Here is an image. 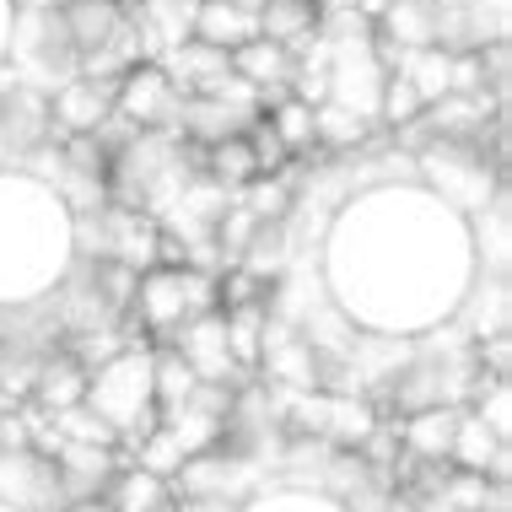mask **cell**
Segmentation results:
<instances>
[{
	"label": "cell",
	"instance_id": "1",
	"mask_svg": "<svg viewBox=\"0 0 512 512\" xmlns=\"http://www.w3.org/2000/svg\"><path fill=\"white\" fill-rule=\"evenodd\" d=\"M81 410L108 426L119 453H135L157 432V394H151V345H124L108 362L87 372V399Z\"/></svg>",
	"mask_w": 512,
	"mask_h": 512
},
{
	"label": "cell",
	"instance_id": "2",
	"mask_svg": "<svg viewBox=\"0 0 512 512\" xmlns=\"http://www.w3.org/2000/svg\"><path fill=\"white\" fill-rule=\"evenodd\" d=\"M221 308V286L216 275H205L195 265H157L141 275L135 302L124 313V340L130 345H168L184 324H195L200 313Z\"/></svg>",
	"mask_w": 512,
	"mask_h": 512
},
{
	"label": "cell",
	"instance_id": "3",
	"mask_svg": "<svg viewBox=\"0 0 512 512\" xmlns=\"http://www.w3.org/2000/svg\"><path fill=\"white\" fill-rule=\"evenodd\" d=\"M11 60H17V81H49L44 92H54L60 81L76 76V49L65 38V22L60 11H22L17 17V33H11Z\"/></svg>",
	"mask_w": 512,
	"mask_h": 512
},
{
	"label": "cell",
	"instance_id": "4",
	"mask_svg": "<svg viewBox=\"0 0 512 512\" xmlns=\"http://www.w3.org/2000/svg\"><path fill=\"white\" fill-rule=\"evenodd\" d=\"M178 114H184V98L162 76V65L141 60L135 71L119 76V87H114V119L119 124H130V130H178Z\"/></svg>",
	"mask_w": 512,
	"mask_h": 512
},
{
	"label": "cell",
	"instance_id": "5",
	"mask_svg": "<svg viewBox=\"0 0 512 512\" xmlns=\"http://www.w3.org/2000/svg\"><path fill=\"white\" fill-rule=\"evenodd\" d=\"M168 345H173L178 356H184V367L195 372V383H216V389H243L248 372L238 367V356H232V345H227V324H221V308L200 313L195 324H184Z\"/></svg>",
	"mask_w": 512,
	"mask_h": 512
},
{
	"label": "cell",
	"instance_id": "6",
	"mask_svg": "<svg viewBox=\"0 0 512 512\" xmlns=\"http://www.w3.org/2000/svg\"><path fill=\"white\" fill-rule=\"evenodd\" d=\"M49 464H54V480H60L65 507H81V502H103L108 480L124 469V453L103 448V442H54Z\"/></svg>",
	"mask_w": 512,
	"mask_h": 512
},
{
	"label": "cell",
	"instance_id": "7",
	"mask_svg": "<svg viewBox=\"0 0 512 512\" xmlns=\"http://www.w3.org/2000/svg\"><path fill=\"white\" fill-rule=\"evenodd\" d=\"M54 141L49 124V92L33 81L0 87V157H33Z\"/></svg>",
	"mask_w": 512,
	"mask_h": 512
},
{
	"label": "cell",
	"instance_id": "8",
	"mask_svg": "<svg viewBox=\"0 0 512 512\" xmlns=\"http://www.w3.org/2000/svg\"><path fill=\"white\" fill-rule=\"evenodd\" d=\"M114 87L119 81H92V76H71L49 92V124L54 141H76V135H98L114 119Z\"/></svg>",
	"mask_w": 512,
	"mask_h": 512
},
{
	"label": "cell",
	"instance_id": "9",
	"mask_svg": "<svg viewBox=\"0 0 512 512\" xmlns=\"http://www.w3.org/2000/svg\"><path fill=\"white\" fill-rule=\"evenodd\" d=\"M232 76L254 92L259 103H281L292 98V81H297V54L270 44V38H248L243 49H232Z\"/></svg>",
	"mask_w": 512,
	"mask_h": 512
},
{
	"label": "cell",
	"instance_id": "10",
	"mask_svg": "<svg viewBox=\"0 0 512 512\" xmlns=\"http://www.w3.org/2000/svg\"><path fill=\"white\" fill-rule=\"evenodd\" d=\"M60 22H65V38H71V49H76V71L87 60H98V54H108L124 38V27H130L119 0H71V6L60 11Z\"/></svg>",
	"mask_w": 512,
	"mask_h": 512
},
{
	"label": "cell",
	"instance_id": "11",
	"mask_svg": "<svg viewBox=\"0 0 512 512\" xmlns=\"http://www.w3.org/2000/svg\"><path fill=\"white\" fill-rule=\"evenodd\" d=\"M157 65L178 87V98H211V92H221L232 81V54L200 44V38H184V44L168 49Z\"/></svg>",
	"mask_w": 512,
	"mask_h": 512
},
{
	"label": "cell",
	"instance_id": "12",
	"mask_svg": "<svg viewBox=\"0 0 512 512\" xmlns=\"http://www.w3.org/2000/svg\"><path fill=\"white\" fill-rule=\"evenodd\" d=\"M459 415L464 405H432V410H415L399 415L394 432H399V459L405 464H448L453 453V432H459Z\"/></svg>",
	"mask_w": 512,
	"mask_h": 512
},
{
	"label": "cell",
	"instance_id": "13",
	"mask_svg": "<svg viewBox=\"0 0 512 512\" xmlns=\"http://www.w3.org/2000/svg\"><path fill=\"white\" fill-rule=\"evenodd\" d=\"M254 22H259V38H270V44H281L292 54H308L318 38H324L329 17L313 6V0H259Z\"/></svg>",
	"mask_w": 512,
	"mask_h": 512
},
{
	"label": "cell",
	"instance_id": "14",
	"mask_svg": "<svg viewBox=\"0 0 512 512\" xmlns=\"http://www.w3.org/2000/svg\"><path fill=\"white\" fill-rule=\"evenodd\" d=\"M27 399H33V405L44 410V415L81 410V399H87V367H81L76 356L65 351V345H54V351H44V362H38Z\"/></svg>",
	"mask_w": 512,
	"mask_h": 512
},
{
	"label": "cell",
	"instance_id": "15",
	"mask_svg": "<svg viewBox=\"0 0 512 512\" xmlns=\"http://www.w3.org/2000/svg\"><path fill=\"white\" fill-rule=\"evenodd\" d=\"M507 459H512V448L502 437L491 432L480 415H459V432H453V453H448V464L453 469H464V475H486L491 486H507Z\"/></svg>",
	"mask_w": 512,
	"mask_h": 512
},
{
	"label": "cell",
	"instance_id": "16",
	"mask_svg": "<svg viewBox=\"0 0 512 512\" xmlns=\"http://www.w3.org/2000/svg\"><path fill=\"white\" fill-rule=\"evenodd\" d=\"M189 38H200V44L232 54V49H243L248 38H259V22H254V11H248V6H232V0H195Z\"/></svg>",
	"mask_w": 512,
	"mask_h": 512
},
{
	"label": "cell",
	"instance_id": "17",
	"mask_svg": "<svg viewBox=\"0 0 512 512\" xmlns=\"http://www.w3.org/2000/svg\"><path fill=\"white\" fill-rule=\"evenodd\" d=\"M103 507L108 512H173L178 496H173V480L151 475L141 464H124L103 491Z\"/></svg>",
	"mask_w": 512,
	"mask_h": 512
},
{
	"label": "cell",
	"instance_id": "18",
	"mask_svg": "<svg viewBox=\"0 0 512 512\" xmlns=\"http://www.w3.org/2000/svg\"><path fill=\"white\" fill-rule=\"evenodd\" d=\"M200 178H211V184L227 189V195H243V189L259 178V162H254V151H248L243 135H232V141H216V146L200 151Z\"/></svg>",
	"mask_w": 512,
	"mask_h": 512
},
{
	"label": "cell",
	"instance_id": "19",
	"mask_svg": "<svg viewBox=\"0 0 512 512\" xmlns=\"http://www.w3.org/2000/svg\"><path fill=\"white\" fill-rule=\"evenodd\" d=\"M265 124L275 130V141L286 146V157H292V162H302V157H313V151H318V119H313L308 103H297V98L270 103Z\"/></svg>",
	"mask_w": 512,
	"mask_h": 512
},
{
	"label": "cell",
	"instance_id": "20",
	"mask_svg": "<svg viewBox=\"0 0 512 512\" xmlns=\"http://www.w3.org/2000/svg\"><path fill=\"white\" fill-rule=\"evenodd\" d=\"M313 119H318V151H351L367 141V119H356L351 108L324 103V108H313Z\"/></svg>",
	"mask_w": 512,
	"mask_h": 512
},
{
	"label": "cell",
	"instance_id": "21",
	"mask_svg": "<svg viewBox=\"0 0 512 512\" xmlns=\"http://www.w3.org/2000/svg\"><path fill=\"white\" fill-rule=\"evenodd\" d=\"M65 512H108L103 502H81V507H65Z\"/></svg>",
	"mask_w": 512,
	"mask_h": 512
}]
</instances>
